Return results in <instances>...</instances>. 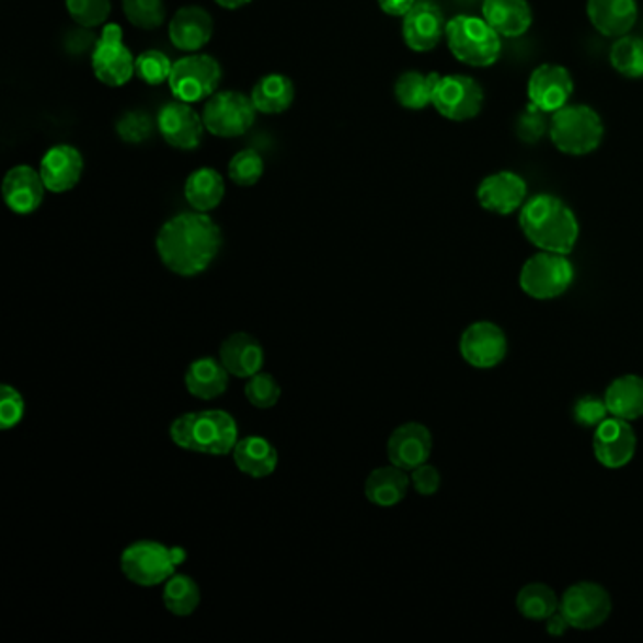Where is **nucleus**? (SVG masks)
<instances>
[{"label": "nucleus", "instance_id": "obj_24", "mask_svg": "<svg viewBox=\"0 0 643 643\" xmlns=\"http://www.w3.org/2000/svg\"><path fill=\"white\" fill-rule=\"evenodd\" d=\"M481 15L502 38H519L532 27V8L527 0H483Z\"/></svg>", "mask_w": 643, "mask_h": 643}, {"label": "nucleus", "instance_id": "obj_20", "mask_svg": "<svg viewBox=\"0 0 643 643\" xmlns=\"http://www.w3.org/2000/svg\"><path fill=\"white\" fill-rule=\"evenodd\" d=\"M42 182L51 193H67L74 190L83 174V157L80 149L59 143L46 151L41 161Z\"/></svg>", "mask_w": 643, "mask_h": 643}, {"label": "nucleus", "instance_id": "obj_31", "mask_svg": "<svg viewBox=\"0 0 643 643\" xmlns=\"http://www.w3.org/2000/svg\"><path fill=\"white\" fill-rule=\"evenodd\" d=\"M185 198L191 208L195 211L216 210L225 197V180L216 169L203 167V169L191 172L185 187H183Z\"/></svg>", "mask_w": 643, "mask_h": 643}, {"label": "nucleus", "instance_id": "obj_42", "mask_svg": "<svg viewBox=\"0 0 643 643\" xmlns=\"http://www.w3.org/2000/svg\"><path fill=\"white\" fill-rule=\"evenodd\" d=\"M606 400L598 397H583L574 406V421L583 428H596L604 420H608Z\"/></svg>", "mask_w": 643, "mask_h": 643}, {"label": "nucleus", "instance_id": "obj_38", "mask_svg": "<svg viewBox=\"0 0 643 643\" xmlns=\"http://www.w3.org/2000/svg\"><path fill=\"white\" fill-rule=\"evenodd\" d=\"M174 62L159 49H148L136 57V76L148 85H161L169 82Z\"/></svg>", "mask_w": 643, "mask_h": 643}, {"label": "nucleus", "instance_id": "obj_22", "mask_svg": "<svg viewBox=\"0 0 643 643\" xmlns=\"http://www.w3.org/2000/svg\"><path fill=\"white\" fill-rule=\"evenodd\" d=\"M170 42L185 54H198L214 36V20L200 7H183L169 23Z\"/></svg>", "mask_w": 643, "mask_h": 643}, {"label": "nucleus", "instance_id": "obj_2", "mask_svg": "<svg viewBox=\"0 0 643 643\" xmlns=\"http://www.w3.org/2000/svg\"><path fill=\"white\" fill-rule=\"evenodd\" d=\"M519 227L538 250L562 255H569L579 238L576 214L564 200L548 193L527 198L519 214Z\"/></svg>", "mask_w": 643, "mask_h": 643}, {"label": "nucleus", "instance_id": "obj_26", "mask_svg": "<svg viewBox=\"0 0 643 643\" xmlns=\"http://www.w3.org/2000/svg\"><path fill=\"white\" fill-rule=\"evenodd\" d=\"M232 459L242 474L255 480L268 478L278 467V451L271 441L259 436H248L244 440H238L232 449Z\"/></svg>", "mask_w": 643, "mask_h": 643}, {"label": "nucleus", "instance_id": "obj_1", "mask_svg": "<svg viewBox=\"0 0 643 643\" xmlns=\"http://www.w3.org/2000/svg\"><path fill=\"white\" fill-rule=\"evenodd\" d=\"M157 253L161 263L183 278L208 271L216 261L223 234L219 225L204 211H183L170 217L157 234Z\"/></svg>", "mask_w": 643, "mask_h": 643}, {"label": "nucleus", "instance_id": "obj_9", "mask_svg": "<svg viewBox=\"0 0 643 643\" xmlns=\"http://www.w3.org/2000/svg\"><path fill=\"white\" fill-rule=\"evenodd\" d=\"M91 68L96 80L108 88H122L136 74L135 55L123 41V28L117 23H108L102 28L91 51Z\"/></svg>", "mask_w": 643, "mask_h": 643}, {"label": "nucleus", "instance_id": "obj_48", "mask_svg": "<svg viewBox=\"0 0 643 643\" xmlns=\"http://www.w3.org/2000/svg\"><path fill=\"white\" fill-rule=\"evenodd\" d=\"M546 629L551 636H562L570 629V624L566 617L562 616L561 611H556L549 619H546Z\"/></svg>", "mask_w": 643, "mask_h": 643}, {"label": "nucleus", "instance_id": "obj_4", "mask_svg": "<svg viewBox=\"0 0 643 643\" xmlns=\"http://www.w3.org/2000/svg\"><path fill=\"white\" fill-rule=\"evenodd\" d=\"M549 136L564 156H589L602 143V117L587 104H566L551 114Z\"/></svg>", "mask_w": 643, "mask_h": 643}, {"label": "nucleus", "instance_id": "obj_7", "mask_svg": "<svg viewBox=\"0 0 643 643\" xmlns=\"http://www.w3.org/2000/svg\"><path fill=\"white\" fill-rule=\"evenodd\" d=\"M574 284V266L566 255L540 251L523 264L519 285L535 300H553Z\"/></svg>", "mask_w": 643, "mask_h": 643}, {"label": "nucleus", "instance_id": "obj_39", "mask_svg": "<svg viewBox=\"0 0 643 643\" xmlns=\"http://www.w3.org/2000/svg\"><path fill=\"white\" fill-rule=\"evenodd\" d=\"M156 127L157 122H153L148 112H143V110L125 112L116 123L117 136L127 143L146 142L153 135Z\"/></svg>", "mask_w": 643, "mask_h": 643}, {"label": "nucleus", "instance_id": "obj_12", "mask_svg": "<svg viewBox=\"0 0 643 643\" xmlns=\"http://www.w3.org/2000/svg\"><path fill=\"white\" fill-rule=\"evenodd\" d=\"M485 93L474 78L464 74L441 76L434 91L433 106L449 122H468L480 116Z\"/></svg>", "mask_w": 643, "mask_h": 643}, {"label": "nucleus", "instance_id": "obj_49", "mask_svg": "<svg viewBox=\"0 0 643 643\" xmlns=\"http://www.w3.org/2000/svg\"><path fill=\"white\" fill-rule=\"evenodd\" d=\"M216 2L225 10H238V8L250 4L251 0H216Z\"/></svg>", "mask_w": 643, "mask_h": 643}, {"label": "nucleus", "instance_id": "obj_10", "mask_svg": "<svg viewBox=\"0 0 643 643\" xmlns=\"http://www.w3.org/2000/svg\"><path fill=\"white\" fill-rule=\"evenodd\" d=\"M257 110L251 96L238 91H219L211 95L203 110L206 130L217 138H237L248 133L255 123Z\"/></svg>", "mask_w": 643, "mask_h": 643}, {"label": "nucleus", "instance_id": "obj_11", "mask_svg": "<svg viewBox=\"0 0 643 643\" xmlns=\"http://www.w3.org/2000/svg\"><path fill=\"white\" fill-rule=\"evenodd\" d=\"M559 611L566 617L570 629L593 630L608 621L611 596L595 582L574 583L562 595Z\"/></svg>", "mask_w": 643, "mask_h": 643}, {"label": "nucleus", "instance_id": "obj_3", "mask_svg": "<svg viewBox=\"0 0 643 643\" xmlns=\"http://www.w3.org/2000/svg\"><path fill=\"white\" fill-rule=\"evenodd\" d=\"M170 438L185 451L204 455H229L238 444L237 423L221 410L180 415L172 427Z\"/></svg>", "mask_w": 643, "mask_h": 643}, {"label": "nucleus", "instance_id": "obj_29", "mask_svg": "<svg viewBox=\"0 0 643 643\" xmlns=\"http://www.w3.org/2000/svg\"><path fill=\"white\" fill-rule=\"evenodd\" d=\"M608 412L613 417L636 421L643 417V378L627 374L611 381L604 394Z\"/></svg>", "mask_w": 643, "mask_h": 643}, {"label": "nucleus", "instance_id": "obj_16", "mask_svg": "<svg viewBox=\"0 0 643 643\" xmlns=\"http://www.w3.org/2000/svg\"><path fill=\"white\" fill-rule=\"evenodd\" d=\"M593 451H595L596 461L602 467L611 468V470L627 467L636 453V434L630 421L619 420L613 415L604 420L595 428Z\"/></svg>", "mask_w": 643, "mask_h": 643}, {"label": "nucleus", "instance_id": "obj_43", "mask_svg": "<svg viewBox=\"0 0 643 643\" xmlns=\"http://www.w3.org/2000/svg\"><path fill=\"white\" fill-rule=\"evenodd\" d=\"M25 413V402L14 387L2 386L0 391V428L10 430L20 425Z\"/></svg>", "mask_w": 643, "mask_h": 643}, {"label": "nucleus", "instance_id": "obj_27", "mask_svg": "<svg viewBox=\"0 0 643 643\" xmlns=\"http://www.w3.org/2000/svg\"><path fill=\"white\" fill-rule=\"evenodd\" d=\"M412 480L407 478L406 470L394 467H383L374 470L372 474L366 478L365 496L374 506L380 508H393L404 501L407 495Z\"/></svg>", "mask_w": 643, "mask_h": 643}, {"label": "nucleus", "instance_id": "obj_37", "mask_svg": "<svg viewBox=\"0 0 643 643\" xmlns=\"http://www.w3.org/2000/svg\"><path fill=\"white\" fill-rule=\"evenodd\" d=\"M264 174L263 157L255 149H242L229 163V177L240 187H253Z\"/></svg>", "mask_w": 643, "mask_h": 643}, {"label": "nucleus", "instance_id": "obj_21", "mask_svg": "<svg viewBox=\"0 0 643 643\" xmlns=\"http://www.w3.org/2000/svg\"><path fill=\"white\" fill-rule=\"evenodd\" d=\"M46 185L42 182L41 172L28 164H18L8 170L2 182V198L8 208L18 216L34 214L42 206Z\"/></svg>", "mask_w": 643, "mask_h": 643}, {"label": "nucleus", "instance_id": "obj_25", "mask_svg": "<svg viewBox=\"0 0 643 643\" xmlns=\"http://www.w3.org/2000/svg\"><path fill=\"white\" fill-rule=\"evenodd\" d=\"M219 360L223 363L225 368L232 376L251 378V376L261 372L264 352L257 338H253L245 332H237L221 344Z\"/></svg>", "mask_w": 643, "mask_h": 643}, {"label": "nucleus", "instance_id": "obj_23", "mask_svg": "<svg viewBox=\"0 0 643 643\" xmlns=\"http://www.w3.org/2000/svg\"><path fill=\"white\" fill-rule=\"evenodd\" d=\"M587 18L598 33L621 38L636 25V0H587Z\"/></svg>", "mask_w": 643, "mask_h": 643}, {"label": "nucleus", "instance_id": "obj_41", "mask_svg": "<svg viewBox=\"0 0 643 643\" xmlns=\"http://www.w3.org/2000/svg\"><path fill=\"white\" fill-rule=\"evenodd\" d=\"M279 397H282V389L271 374L257 372L255 376H251L248 386H245V399L251 406L259 407V410L276 406Z\"/></svg>", "mask_w": 643, "mask_h": 643}, {"label": "nucleus", "instance_id": "obj_15", "mask_svg": "<svg viewBox=\"0 0 643 643\" xmlns=\"http://www.w3.org/2000/svg\"><path fill=\"white\" fill-rule=\"evenodd\" d=\"M528 101L546 114H555L569 104L574 93V80L569 68L543 62L532 70L527 85Z\"/></svg>", "mask_w": 643, "mask_h": 643}, {"label": "nucleus", "instance_id": "obj_40", "mask_svg": "<svg viewBox=\"0 0 643 643\" xmlns=\"http://www.w3.org/2000/svg\"><path fill=\"white\" fill-rule=\"evenodd\" d=\"M70 18L80 27L95 28L104 25L112 12L110 0H65Z\"/></svg>", "mask_w": 643, "mask_h": 643}, {"label": "nucleus", "instance_id": "obj_14", "mask_svg": "<svg viewBox=\"0 0 643 643\" xmlns=\"http://www.w3.org/2000/svg\"><path fill=\"white\" fill-rule=\"evenodd\" d=\"M462 359L468 365L489 370L501 365L508 353V338L501 326L491 321H478L467 326L459 342Z\"/></svg>", "mask_w": 643, "mask_h": 643}, {"label": "nucleus", "instance_id": "obj_45", "mask_svg": "<svg viewBox=\"0 0 643 643\" xmlns=\"http://www.w3.org/2000/svg\"><path fill=\"white\" fill-rule=\"evenodd\" d=\"M410 480H412V485L421 496H433L438 493V489H440V472L433 467V464H421V467L413 468L412 475H410Z\"/></svg>", "mask_w": 643, "mask_h": 643}, {"label": "nucleus", "instance_id": "obj_32", "mask_svg": "<svg viewBox=\"0 0 643 643\" xmlns=\"http://www.w3.org/2000/svg\"><path fill=\"white\" fill-rule=\"evenodd\" d=\"M440 78L438 72H430V74H423L417 70L404 72L394 83V96L402 108L425 110L428 104H433L434 91Z\"/></svg>", "mask_w": 643, "mask_h": 643}, {"label": "nucleus", "instance_id": "obj_30", "mask_svg": "<svg viewBox=\"0 0 643 643\" xmlns=\"http://www.w3.org/2000/svg\"><path fill=\"white\" fill-rule=\"evenodd\" d=\"M250 96L259 114H284L295 101V83L285 74H266L253 85Z\"/></svg>", "mask_w": 643, "mask_h": 643}, {"label": "nucleus", "instance_id": "obj_13", "mask_svg": "<svg viewBox=\"0 0 643 643\" xmlns=\"http://www.w3.org/2000/svg\"><path fill=\"white\" fill-rule=\"evenodd\" d=\"M157 130L163 136L164 142L172 148L191 151L203 142V114L191 106L190 102H167L157 114Z\"/></svg>", "mask_w": 643, "mask_h": 643}, {"label": "nucleus", "instance_id": "obj_44", "mask_svg": "<svg viewBox=\"0 0 643 643\" xmlns=\"http://www.w3.org/2000/svg\"><path fill=\"white\" fill-rule=\"evenodd\" d=\"M546 116H548L546 112H542V110L536 108V106L530 104V106L523 112L519 122H517V135H519V138L525 140V142H536V140H540L543 133H546V127H548Z\"/></svg>", "mask_w": 643, "mask_h": 643}, {"label": "nucleus", "instance_id": "obj_17", "mask_svg": "<svg viewBox=\"0 0 643 643\" xmlns=\"http://www.w3.org/2000/svg\"><path fill=\"white\" fill-rule=\"evenodd\" d=\"M475 197L483 210L509 216L521 210L523 204L527 203V182L515 172L502 170L481 180Z\"/></svg>", "mask_w": 643, "mask_h": 643}, {"label": "nucleus", "instance_id": "obj_8", "mask_svg": "<svg viewBox=\"0 0 643 643\" xmlns=\"http://www.w3.org/2000/svg\"><path fill=\"white\" fill-rule=\"evenodd\" d=\"M221 65L216 57L206 54H190L174 62L170 72L169 88L177 101H208L216 95L221 83Z\"/></svg>", "mask_w": 643, "mask_h": 643}, {"label": "nucleus", "instance_id": "obj_34", "mask_svg": "<svg viewBox=\"0 0 643 643\" xmlns=\"http://www.w3.org/2000/svg\"><path fill=\"white\" fill-rule=\"evenodd\" d=\"M164 608L176 617H190L200 604V589L190 576H174L167 579L163 589Z\"/></svg>", "mask_w": 643, "mask_h": 643}, {"label": "nucleus", "instance_id": "obj_6", "mask_svg": "<svg viewBox=\"0 0 643 643\" xmlns=\"http://www.w3.org/2000/svg\"><path fill=\"white\" fill-rule=\"evenodd\" d=\"M185 561L182 548H169L164 543H133L122 553V572L129 582L140 587H156L176 574V569Z\"/></svg>", "mask_w": 643, "mask_h": 643}, {"label": "nucleus", "instance_id": "obj_36", "mask_svg": "<svg viewBox=\"0 0 643 643\" xmlns=\"http://www.w3.org/2000/svg\"><path fill=\"white\" fill-rule=\"evenodd\" d=\"M123 12L130 25L142 31L161 27L167 18L163 0H123Z\"/></svg>", "mask_w": 643, "mask_h": 643}, {"label": "nucleus", "instance_id": "obj_33", "mask_svg": "<svg viewBox=\"0 0 643 643\" xmlns=\"http://www.w3.org/2000/svg\"><path fill=\"white\" fill-rule=\"evenodd\" d=\"M517 611L530 621H546L559 611L561 600L546 583H528L517 595Z\"/></svg>", "mask_w": 643, "mask_h": 643}, {"label": "nucleus", "instance_id": "obj_35", "mask_svg": "<svg viewBox=\"0 0 643 643\" xmlns=\"http://www.w3.org/2000/svg\"><path fill=\"white\" fill-rule=\"evenodd\" d=\"M610 62L624 78H643V38L632 34L616 38L611 46Z\"/></svg>", "mask_w": 643, "mask_h": 643}, {"label": "nucleus", "instance_id": "obj_47", "mask_svg": "<svg viewBox=\"0 0 643 643\" xmlns=\"http://www.w3.org/2000/svg\"><path fill=\"white\" fill-rule=\"evenodd\" d=\"M417 0H378L381 10L393 18H404Z\"/></svg>", "mask_w": 643, "mask_h": 643}, {"label": "nucleus", "instance_id": "obj_46", "mask_svg": "<svg viewBox=\"0 0 643 643\" xmlns=\"http://www.w3.org/2000/svg\"><path fill=\"white\" fill-rule=\"evenodd\" d=\"M96 41L99 38H95V34H91L89 28L82 27L80 31H70L65 46L70 54L78 55L88 51L89 48H95Z\"/></svg>", "mask_w": 643, "mask_h": 643}, {"label": "nucleus", "instance_id": "obj_28", "mask_svg": "<svg viewBox=\"0 0 643 643\" xmlns=\"http://www.w3.org/2000/svg\"><path fill=\"white\" fill-rule=\"evenodd\" d=\"M185 387L195 399L214 400L227 391L229 370L221 360L203 357L191 363L185 372Z\"/></svg>", "mask_w": 643, "mask_h": 643}, {"label": "nucleus", "instance_id": "obj_5", "mask_svg": "<svg viewBox=\"0 0 643 643\" xmlns=\"http://www.w3.org/2000/svg\"><path fill=\"white\" fill-rule=\"evenodd\" d=\"M447 48L468 67L495 65L502 54V36L483 18L455 15L447 21Z\"/></svg>", "mask_w": 643, "mask_h": 643}, {"label": "nucleus", "instance_id": "obj_18", "mask_svg": "<svg viewBox=\"0 0 643 643\" xmlns=\"http://www.w3.org/2000/svg\"><path fill=\"white\" fill-rule=\"evenodd\" d=\"M446 27L447 21L440 8L430 0H421L402 18V38L412 51L425 54L440 44L446 36Z\"/></svg>", "mask_w": 643, "mask_h": 643}, {"label": "nucleus", "instance_id": "obj_19", "mask_svg": "<svg viewBox=\"0 0 643 643\" xmlns=\"http://www.w3.org/2000/svg\"><path fill=\"white\" fill-rule=\"evenodd\" d=\"M433 453V434L421 423H406L394 428L387 441L389 462L402 470L421 467Z\"/></svg>", "mask_w": 643, "mask_h": 643}]
</instances>
